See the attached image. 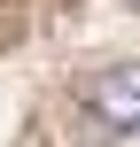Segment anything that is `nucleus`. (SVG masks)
Returning a JSON list of instances; mask_svg holds the SVG:
<instances>
[{"label":"nucleus","instance_id":"f03ea898","mask_svg":"<svg viewBox=\"0 0 140 147\" xmlns=\"http://www.w3.org/2000/svg\"><path fill=\"white\" fill-rule=\"evenodd\" d=\"M132 8H140V0H132Z\"/></svg>","mask_w":140,"mask_h":147},{"label":"nucleus","instance_id":"f257e3e1","mask_svg":"<svg viewBox=\"0 0 140 147\" xmlns=\"http://www.w3.org/2000/svg\"><path fill=\"white\" fill-rule=\"evenodd\" d=\"M78 101H86V116H94L101 132H140V62L94 70V78L78 85Z\"/></svg>","mask_w":140,"mask_h":147}]
</instances>
